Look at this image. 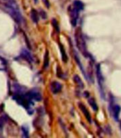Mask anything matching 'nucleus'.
<instances>
[{
	"label": "nucleus",
	"instance_id": "19",
	"mask_svg": "<svg viewBox=\"0 0 121 138\" xmlns=\"http://www.w3.org/2000/svg\"><path fill=\"white\" fill-rule=\"evenodd\" d=\"M52 25L54 28L56 30L57 32H59L60 30H59V25H58V22L56 21V19H54L52 20Z\"/></svg>",
	"mask_w": 121,
	"mask_h": 138
},
{
	"label": "nucleus",
	"instance_id": "8",
	"mask_svg": "<svg viewBox=\"0 0 121 138\" xmlns=\"http://www.w3.org/2000/svg\"><path fill=\"white\" fill-rule=\"evenodd\" d=\"M121 111V108L118 105H115L113 106V108L111 109L110 110V114L113 115V118L116 121H118L119 120V115H120V113Z\"/></svg>",
	"mask_w": 121,
	"mask_h": 138
},
{
	"label": "nucleus",
	"instance_id": "17",
	"mask_svg": "<svg viewBox=\"0 0 121 138\" xmlns=\"http://www.w3.org/2000/svg\"><path fill=\"white\" fill-rule=\"evenodd\" d=\"M49 65V55H48V51H46L45 55H44V60H43V68L46 69Z\"/></svg>",
	"mask_w": 121,
	"mask_h": 138
},
{
	"label": "nucleus",
	"instance_id": "2",
	"mask_svg": "<svg viewBox=\"0 0 121 138\" xmlns=\"http://www.w3.org/2000/svg\"><path fill=\"white\" fill-rule=\"evenodd\" d=\"M75 37L76 46L78 48V49L81 51L82 54L86 58H89V57H91V54H89V52L87 50L86 41H85V39H84L83 34H81V32H77L75 33Z\"/></svg>",
	"mask_w": 121,
	"mask_h": 138
},
{
	"label": "nucleus",
	"instance_id": "9",
	"mask_svg": "<svg viewBox=\"0 0 121 138\" xmlns=\"http://www.w3.org/2000/svg\"><path fill=\"white\" fill-rule=\"evenodd\" d=\"M78 105H79V107H80V109H81V110L83 112V113H84V116L86 117V118L87 119V120L88 121L89 123H91L92 122L91 117V114H90V113H89L88 110L86 109V107H85V105H83L82 103L79 104Z\"/></svg>",
	"mask_w": 121,
	"mask_h": 138
},
{
	"label": "nucleus",
	"instance_id": "10",
	"mask_svg": "<svg viewBox=\"0 0 121 138\" xmlns=\"http://www.w3.org/2000/svg\"><path fill=\"white\" fill-rule=\"evenodd\" d=\"M74 59H75V62H77V65H78V67H80V70H81L82 71V72L84 74V75L85 76V77L86 78V72H85V71H84V67H83V65L81 64V60H80V58H79V56H78V54H77V52L75 51H74Z\"/></svg>",
	"mask_w": 121,
	"mask_h": 138
},
{
	"label": "nucleus",
	"instance_id": "15",
	"mask_svg": "<svg viewBox=\"0 0 121 138\" xmlns=\"http://www.w3.org/2000/svg\"><path fill=\"white\" fill-rule=\"evenodd\" d=\"M73 7H75L76 9H78L79 11H82L84 9V3L79 1V0H75L73 2Z\"/></svg>",
	"mask_w": 121,
	"mask_h": 138
},
{
	"label": "nucleus",
	"instance_id": "18",
	"mask_svg": "<svg viewBox=\"0 0 121 138\" xmlns=\"http://www.w3.org/2000/svg\"><path fill=\"white\" fill-rule=\"evenodd\" d=\"M22 133L24 137H29V129L26 126H22Z\"/></svg>",
	"mask_w": 121,
	"mask_h": 138
},
{
	"label": "nucleus",
	"instance_id": "13",
	"mask_svg": "<svg viewBox=\"0 0 121 138\" xmlns=\"http://www.w3.org/2000/svg\"><path fill=\"white\" fill-rule=\"evenodd\" d=\"M73 80H74V82L76 83V84H77V85H78V87H80L81 89L84 88V83H83L82 80H81V79L80 78V77H79V76L77 75V74H75L74 77H73Z\"/></svg>",
	"mask_w": 121,
	"mask_h": 138
},
{
	"label": "nucleus",
	"instance_id": "5",
	"mask_svg": "<svg viewBox=\"0 0 121 138\" xmlns=\"http://www.w3.org/2000/svg\"><path fill=\"white\" fill-rule=\"evenodd\" d=\"M26 95L29 99H31V100H34L38 101V102H39V101L42 100V97H41V95L40 94V92L37 91L36 89L31 90L29 92L26 93Z\"/></svg>",
	"mask_w": 121,
	"mask_h": 138
},
{
	"label": "nucleus",
	"instance_id": "16",
	"mask_svg": "<svg viewBox=\"0 0 121 138\" xmlns=\"http://www.w3.org/2000/svg\"><path fill=\"white\" fill-rule=\"evenodd\" d=\"M14 89L16 94H23L24 91V87L19 85V84H14Z\"/></svg>",
	"mask_w": 121,
	"mask_h": 138
},
{
	"label": "nucleus",
	"instance_id": "14",
	"mask_svg": "<svg viewBox=\"0 0 121 138\" xmlns=\"http://www.w3.org/2000/svg\"><path fill=\"white\" fill-rule=\"evenodd\" d=\"M88 103L89 105H91V107H92V109H93L95 112H96L98 110V107L97 105L96 102H95V100L93 98V97L88 98Z\"/></svg>",
	"mask_w": 121,
	"mask_h": 138
},
{
	"label": "nucleus",
	"instance_id": "23",
	"mask_svg": "<svg viewBox=\"0 0 121 138\" xmlns=\"http://www.w3.org/2000/svg\"><path fill=\"white\" fill-rule=\"evenodd\" d=\"M42 1H43L44 5L46 6L47 8H49V7H50V3L48 2V0H42Z\"/></svg>",
	"mask_w": 121,
	"mask_h": 138
},
{
	"label": "nucleus",
	"instance_id": "1",
	"mask_svg": "<svg viewBox=\"0 0 121 138\" xmlns=\"http://www.w3.org/2000/svg\"><path fill=\"white\" fill-rule=\"evenodd\" d=\"M6 11L7 13L12 17V19L16 21L17 23L21 24L23 22V17L19 7H17L16 3L14 2H7L5 4Z\"/></svg>",
	"mask_w": 121,
	"mask_h": 138
},
{
	"label": "nucleus",
	"instance_id": "20",
	"mask_svg": "<svg viewBox=\"0 0 121 138\" xmlns=\"http://www.w3.org/2000/svg\"><path fill=\"white\" fill-rule=\"evenodd\" d=\"M39 14H40L41 17L43 19H46L47 18V14H46V12L43 11L42 9H41L40 12H39Z\"/></svg>",
	"mask_w": 121,
	"mask_h": 138
},
{
	"label": "nucleus",
	"instance_id": "22",
	"mask_svg": "<svg viewBox=\"0 0 121 138\" xmlns=\"http://www.w3.org/2000/svg\"><path fill=\"white\" fill-rule=\"evenodd\" d=\"M5 122V119L4 117H0V129H2Z\"/></svg>",
	"mask_w": 121,
	"mask_h": 138
},
{
	"label": "nucleus",
	"instance_id": "26",
	"mask_svg": "<svg viewBox=\"0 0 121 138\" xmlns=\"http://www.w3.org/2000/svg\"><path fill=\"white\" fill-rule=\"evenodd\" d=\"M120 128L121 130V122H120Z\"/></svg>",
	"mask_w": 121,
	"mask_h": 138
},
{
	"label": "nucleus",
	"instance_id": "3",
	"mask_svg": "<svg viewBox=\"0 0 121 138\" xmlns=\"http://www.w3.org/2000/svg\"><path fill=\"white\" fill-rule=\"evenodd\" d=\"M95 74H96V78L98 84V87H99L100 93V96L103 100H105V90H104V78L101 72V69H100V65L99 64L96 65L95 67Z\"/></svg>",
	"mask_w": 121,
	"mask_h": 138
},
{
	"label": "nucleus",
	"instance_id": "21",
	"mask_svg": "<svg viewBox=\"0 0 121 138\" xmlns=\"http://www.w3.org/2000/svg\"><path fill=\"white\" fill-rule=\"evenodd\" d=\"M57 77H59L60 78H63V73H62V72L61 71V69L59 68V67H57Z\"/></svg>",
	"mask_w": 121,
	"mask_h": 138
},
{
	"label": "nucleus",
	"instance_id": "25",
	"mask_svg": "<svg viewBox=\"0 0 121 138\" xmlns=\"http://www.w3.org/2000/svg\"><path fill=\"white\" fill-rule=\"evenodd\" d=\"M34 2L35 4H37V3L39 2V0H34Z\"/></svg>",
	"mask_w": 121,
	"mask_h": 138
},
{
	"label": "nucleus",
	"instance_id": "6",
	"mask_svg": "<svg viewBox=\"0 0 121 138\" xmlns=\"http://www.w3.org/2000/svg\"><path fill=\"white\" fill-rule=\"evenodd\" d=\"M20 56H21V57H22V59H24V60H25L26 61H27L28 62L31 63L33 62V61H34L32 55L30 53V51L27 49H22Z\"/></svg>",
	"mask_w": 121,
	"mask_h": 138
},
{
	"label": "nucleus",
	"instance_id": "11",
	"mask_svg": "<svg viewBox=\"0 0 121 138\" xmlns=\"http://www.w3.org/2000/svg\"><path fill=\"white\" fill-rule=\"evenodd\" d=\"M30 16H31V19L34 23H38L39 20V13L36 9H31V13H30Z\"/></svg>",
	"mask_w": 121,
	"mask_h": 138
},
{
	"label": "nucleus",
	"instance_id": "24",
	"mask_svg": "<svg viewBox=\"0 0 121 138\" xmlns=\"http://www.w3.org/2000/svg\"><path fill=\"white\" fill-rule=\"evenodd\" d=\"M6 2H14V0H4Z\"/></svg>",
	"mask_w": 121,
	"mask_h": 138
},
{
	"label": "nucleus",
	"instance_id": "4",
	"mask_svg": "<svg viewBox=\"0 0 121 138\" xmlns=\"http://www.w3.org/2000/svg\"><path fill=\"white\" fill-rule=\"evenodd\" d=\"M79 10L78 9L74 7L73 6L71 7L70 8H68V13L70 15V22L71 24L73 27H75L77 25V22H78V16H79Z\"/></svg>",
	"mask_w": 121,
	"mask_h": 138
},
{
	"label": "nucleus",
	"instance_id": "12",
	"mask_svg": "<svg viewBox=\"0 0 121 138\" xmlns=\"http://www.w3.org/2000/svg\"><path fill=\"white\" fill-rule=\"evenodd\" d=\"M59 49L60 51H61V54L62 60L64 62H66L68 61V56L67 54H66V50H65L64 47L63 46L61 43L59 44Z\"/></svg>",
	"mask_w": 121,
	"mask_h": 138
},
{
	"label": "nucleus",
	"instance_id": "7",
	"mask_svg": "<svg viewBox=\"0 0 121 138\" xmlns=\"http://www.w3.org/2000/svg\"><path fill=\"white\" fill-rule=\"evenodd\" d=\"M50 87H51V92L54 95H56L61 91L62 84L59 82H52Z\"/></svg>",
	"mask_w": 121,
	"mask_h": 138
}]
</instances>
